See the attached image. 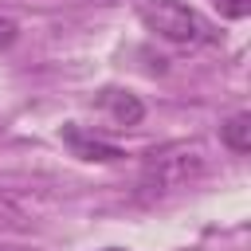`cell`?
Returning <instances> with one entry per match:
<instances>
[{"label":"cell","mask_w":251,"mask_h":251,"mask_svg":"<svg viewBox=\"0 0 251 251\" xmlns=\"http://www.w3.org/2000/svg\"><path fill=\"white\" fill-rule=\"evenodd\" d=\"M106 251H122V247H106Z\"/></svg>","instance_id":"9c48e42d"},{"label":"cell","mask_w":251,"mask_h":251,"mask_svg":"<svg viewBox=\"0 0 251 251\" xmlns=\"http://www.w3.org/2000/svg\"><path fill=\"white\" fill-rule=\"evenodd\" d=\"M137 16H141V24L153 35H161V39H169L176 47H204V43H216L220 39L216 27L196 8H188L180 0H141Z\"/></svg>","instance_id":"7a4b0ae2"},{"label":"cell","mask_w":251,"mask_h":251,"mask_svg":"<svg viewBox=\"0 0 251 251\" xmlns=\"http://www.w3.org/2000/svg\"><path fill=\"white\" fill-rule=\"evenodd\" d=\"M63 141H67L71 153L82 157V161H122V157H126L118 145H110V141H102V137H90V133H82L78 126H67V129H63Z\"/></svg>","instance_id":"3957f363"},{"label":"cell","mask_w":251,"mask_h":251,"mask_svg":"<svg viewBox=\"0 0 251 251\" xmlns=\"http://www.w3.org/2000/svg\"><path fill=\"white\" fill-rule=\"evenodd\" d=\"M220 8H224V16H231V20L247 16V0H220Z\"/></svg>","instance_id":"ba28073f"},{"label":"cell","mask_w":251,"mask_h":251,"mask_svg":"<svg viewBox=\"0 0 251 251\" xmlns=\"http://www.w3.org/2000/svg\"><path fill=\"white\" fill-rule=\"evenodd\" d=\"M16 35H20V27H16V20H8V16H0V47H8V43H16Z\"/></svg>","instance_id":"52a82bcc"},{"label":"cell","mask_w":251,"mask_h":251,"mask_svg":"<svg viewBox=\"0 0 251 251\" xmlns=\"http://www.w3.org/2000/svg\"><path fill=\"white\" fill-rule=\"evenodd\" d=\"M220 137L231 153H251V114H231L220 126Z\"/></svg>","instance_id":"5b68a950"},{"label":"cell","mask_w":251,"mask_h":251,"mask_svg":"<svg viewBox=\"0 0 251 251\" xmlns=\"http://www.w3.org/2000/svg\"><path fill=\"white\" fill-rule=\"evenodd\" d=\"M208 169V153L200 141H173L165 149H153L145 157L141 180H137V196L141 200H161L176 188H188L192 180H200Z\"/></svg>","instance_id":"6da1fadb"},{"label":"cell","mask_w":251,"mask_h":251,"mask_svg":"<svg viewBox=\"0 0 251 251\" xmlns=\"http://www.w3.org/2000/svg\"><path fill=\"white\" fill-rule=\"evenodd\" d=\"M102 106L110 110V118H114L118 126H137V122L145 118L141 98L129 94V90H106V94H102Z\"/></svg>","instance_id":"277c9868"},{"label":"cell","mask_w":251,"mask_h":251,"mask_svg":"<svg viewBox=\"0 0 251 251\" xmlns=\"http://www.w3.org/2000/svg\"><path fill=\"white\" fill-rule=\"evenodd\" d=\"M27 216H24V204L8 192H0V227H20Z\"/></svg>","instance_id":"8992f818"}]
</instances>
